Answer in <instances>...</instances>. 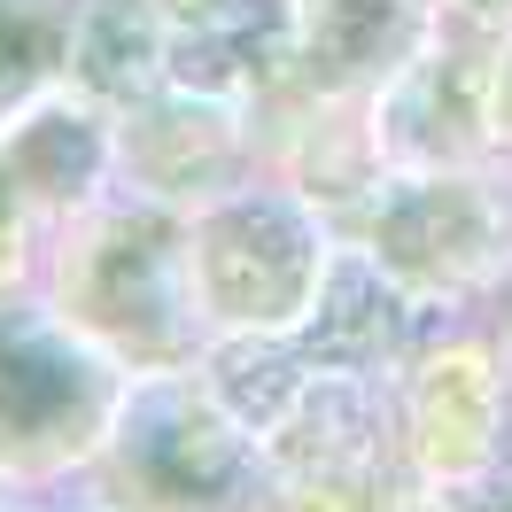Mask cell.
Here are the masks:
<instances>
[{
  "instance_id": "obj_1",
  "label": "cell",
  "mask_w": 512,
  "mask_h": 512,
  "mask_svg": "<svg viewBox=\"0 0 512 512\" xmlns=\"http://www.w3.org/2000/svg\"><path fill=\"white\" fill-rule=\"evenodd\" d=\"M342 225L288 171H249L241 187L187 210V280L210 334H295L326 288Z\"/></svg>"
},
{
  "instance_id": "obj_2",
  "label": "cell",
  "mask_w": 512,
  "mask_h": 512,
  "mask_svg": "<svg viewBox=\"0 0 512 512\" xmlns=\"http://www.w3.org/2000/svg\"><path fill=\"white\" fill-rule=\"evenodd\" d=\"M86 342L117 357L125 373H179L210 350V319L187 280V210L171 202H109L86 210L78 241L63 256V295H55Z\"/></svg>"
},
{
  "instance_id": "obj_3",
  "label": "cell",
  "mask_w": 512,
  "mask_h": 512,
  "mask_svg": "<svg viewBox=\"0 0 512 512\" xmlns=\"http://www.w3.org/2000/svg\"><path fill=\"white\" fill-rule=\"evenodd\" d=\"M427 319H458L512 272V163L381 171L342 225Z\"/></svg>"
},
{
  "instance_id": "obj_4",
  "label": "cell",
  "mask_w": 512,
  "mask_h": 512,
  "mask_svg": "<svg viewBox=\"0 0 512 512\" xmlns=\"http://www.w3.org/2000/svg\"><path fill=\"white\" fill-rule=\"evenodd\" d=\"M512 373L474 311L435 319L396 373V443L412 497H497Z\"/></svg>"
},
{
  "instance_id": "obj_5",
  "label": "cell",
  "mask_w": 512,
  "mask_h": 512,
  "mask_svg": "<svg viewBox=\"0 0 512 512\" xmlns=\"http://www.w3.org/2000/svg\"><path fill=\"white\" fill-rule=\"evenodd\" d=\"M94 466H109L117 497H148V505L272 497L264 443L225 412L218 388L202 381L194 365H179V373H132Z\"/></svg>"
},
{
  "instance_id": "obj_6",
  "label": "cell",
  "mask_w": 512,
  "mask_h": 512,
  "mask_svg": "<svg viewBox=\"0 0 512 512\" xmlns=\"http://www.w3.org/2000/svg\"><path fill=\"white\" fill-rule=\"evenodd\" d=\"M132 373L63 311H0V458L78 466L101 458Z\"/></svg>"
},
{
  "instance_id": "obj_7",
  "label": "cell",
  "mask_w": 512,
  "mask_h": 512,
  "mask_svg": "<svg viewBox=\"0 0 512 512\" xmlns=\"http://www.w3.org/2000/svg\"><path fill=\"white\" fill-rule=\"evenodd\" d=\"M272 497H412L404 443H396V381L373 373H311L272 435H264Z\"/></svg>"
},
{
  "instance_id": "obj_8",
  "label": "cell",
  "mask_w": 512,
  "mask_h": 512,
  "mask_svg": "<svg viewBox=\"0 0 512 512\" xmlns=\"http://www.w3.org/2000/svg\"><path fill=\"white\" fill-rule=\"evenodd\" d=\"M489 55L497 39L481 32H443L419 47L412 63L365 101V140L381 171H427V163H497L489 140Z\"/></svg>"
},
{
  "instance_id": "obj_9",
  "label": "cell",
  "mask_w": 512,
  "mask_h": 512,
  "mask_svg": "<svg viewBox=\"0 0 512 512\" xmlns=\"http://www.w3.org/2000/svg\"><path fill=\"white\" fill-rule=\"evenodd\" d=\"M435 32V0H295V94L373 101Z\"/></svg>"
},
{
  "instance_id": "obj_10",
  "label": "cell",
  "mask_w": 512,
  "mask_h": 512,
  "mask_svg": "<svg viewBox=\"0 0 512 512\" xmlns=\"http://www.w3.org/2000/svg\"><path fill=\"white\" fill-rule=\"evenodd\" d=\"M427 326L435 319L381 272V256L342 233V249H334V264H326V288H319V303H311V319L295 326V342H303L311 365H326V373L396 381Z\"/></svg>"
},
{
  "instance_id": "obj_11",
  "label": "cell",
  "mask_w": 512,
  "mask_h": 512,
  "mask_svg": "<svg viewBox=\"0 0 512 512\" xmlns=\"http://www.w3.org/2000/svg\"><path fill=\"white\" fill-rule=\"evenodd\" d=\"M109 179H117V125L86 94L55 86L0 125V187L24 210H94Z\"/></svg>"
},
{
  "instance_id": "obj_12",
  "label": "cell",
  "mask_w": 512,
  "mask_h": 512,
  "mask_svg": "<svg viewBox=\"0 0 512 512\" xmlns=\"http://www.w3.org/2000/svg\"><path fill=\"white\" fill-rule=\"evenodd\" d=\"M78 63V0H0V125L55 94Z\"/></svg>"
},
{
  "instance_id": "obj_13",
  "label": "cell",
  "mask_w": 512,
  "mask_h": 512,
  "mask_svg": "<svg viewBox=\"0 0 512 512\" xmlns=\"http://www.w3.org/2000/svg\"><path fill=\"white\" fill-rule=\"evenodd\" d=\"M489 140H497V163H512V32L489 55Z\"/></svg>"
},
{
  "instance_id": "obj_14",
  "label": "cell",
  "mask_w": 512,
  "mask_h": 512,
  "mask_svg": "<svg viewBox=\"0 0 512 512\" xmlns=\"http://www.w3.org/2000/svg\"><path fill=\"white\" fill-rule=\"evenodd\" d=\"M435 8H443V24H458V32H481V39L512 32V0H435Z\"/></svg>"
},
{
  "instance_id": "obj_15",
  "label": "cell",
  "mask_w": 512,
  "mask_h": 512,
  "mask_svg": "<svg viewBox=\"0 0 512 512\" xmlns=\"http://www.w3.org/2000/svg\"><path fill=\"white\" fill-rule=\"evenodd\" d=\"M474 319L489 326V342H497V357H505V373H512V272L474 303Z\"/></svg>"
}]
</instances>
